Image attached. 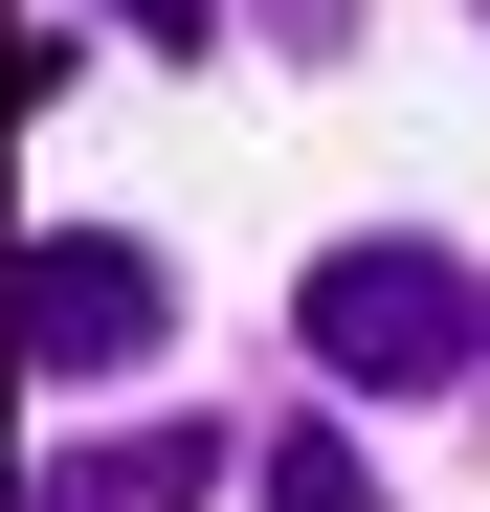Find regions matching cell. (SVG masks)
Masks as SVG:
<instances>
[{"instance_id":"6da1fadb","label":"cell","mask_w":490,"mask_h":512,"mask_svg":"<svg viewBox=\"0 0 490 512\" xmlns=\"http://www.w3.org/2000/svg\"><path fill=\"white\" fill-rule=\"evenodd\" d=\"M290 334H312V379H357V401H424V379H468L490 290L446 268V245H335V268L290 290Z\"/></svg>"},{"instance_id":"7a4b0ae2","label":"cell","mask_w":490,"mask_h":512,"mask_svg":"<svg viewBox=\"0 0 490 512\" xmlns=\"http://www.w3.org/2000/svg\"><path fill=\"white\" fill-rule=\"evenodd\" d=\"M0 334H23L45 379H134L156 334H179V268H156L134 223H45L23 268H0Z\"/></svg>"},{"instance_id":"3957f363","label":"cell","mask_w":490,"mask_h":512,"mask_svg":"<svg viewBox=\"0 0 490 512\" xmlns=\"http://www.w3.org/2000/svg\"><path fill=\"white\" fill-rule=\"evenodd\" d=\"M223 490V423H134V446H67L23 512H201Z\"/></svg>"},{"instance_id":"277c9868","label":"cell","mask_w":490,"mask_h":512,"mask_svg":"<svg viewBox=\"0 0 490 512\" xmlns=\"http://www.w3.org/2000/svg\"><path fill=\"white\" fill-rule=\"evenodd\" d=\"M268 512H401V490L335 446V423H290V446H268Z\"/></svg>"},{"instance_id":"5b68a950","label":"cell","mask_w":490,"mask_h":512,"mask_svg":"<svg viewBox=\"0 0 490 512\" xmlns=\"http://www.w3.org/2000/svg\"><path fill=\"white\" fill-rule=\"evenodd\" d=\"M90 23H112V45H201L223 0H90Z\"/></svg>"},{"instance_id":"8992f818","label":"cell","mask_w":490,"mask_h":512,"mask_svg":"<svg viewBox=\"0 0 490 512\" xmlns=\"http://www.w3.org/2000/svg\"><path fill=\"white\" fill-rule=\"evenodd\" d=\"M468 401H490V357H468Z\"/></svg>"}]
</instances>
